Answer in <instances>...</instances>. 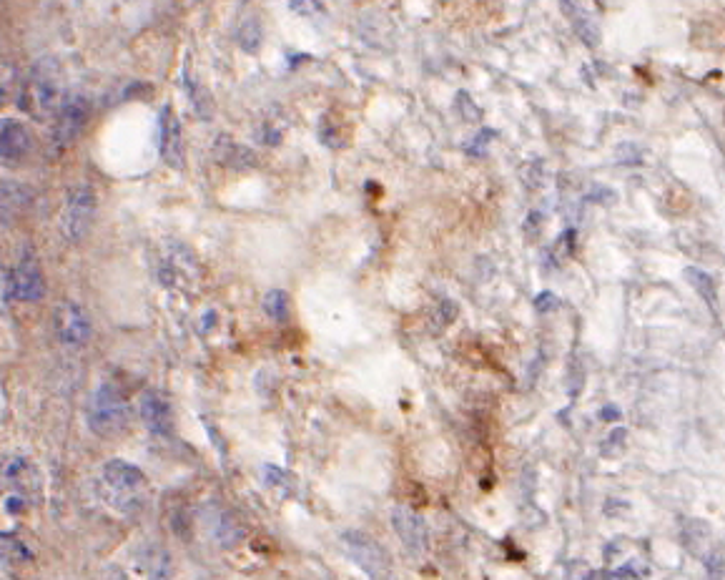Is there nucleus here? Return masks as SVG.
<instances>
[{"instance_id":"39448f33","label":"nucleus","mask_w":725,"mask_h":580,"mask_svg":"<svg viewBox=\"0 0 725 580\" xmlns=\"http://www.w3.org/2000/svg\"><path fill=\"white\" fill-rule=\"evenodd\" d=\"M23 106L33 116H48V113L58 111V106H61V81H58L56 68H46L43 63L33 68L31 81L26 83V91H23Z\"/></svg>"},{"instance_id":"9b49d317","label":"nucleus","mask_w":725,"mask_h":580,"mask_svg":"<svg viewBox=\"0 0 725 580\" xmlns=\"http://www.w3.org/2000/svg\"><path fill=\"white\" fill-rule=\"evenodd\" d=\"M88 119V103L83 101L81 96H73L58 108V124H56V134H53V144L63 146L68 144L71 139H76L78 131L83 129Z\"/></svg>"},{"instance_id":"412c9836","label":"nucleus","mask_w":725,"mask_h":580,"mask_svg":"<svg viewBox=\"0 0 725 580\" xmlns=\"http://www.w3.org/2000/svg\"><path fill=\"white\" fill-rule=\"evenodd\" d=\"M317 136L327 149H339L342 146V136H339V124L332 119V116H322L317 126Z\"/></svg>"},{"instance_id":"f8f14e48","label":"nucleus","mask_w":725,"mask_h":580,"mask_svg":"<svg viewBox=\"0 0 725 580\" xmlns=\"http://www.w3.org/2000/svg\"><path fill=\"white\" fill-rule=\"evenodd\" d=\"M141 420L159 437H171L174 432V415H171L169 402L156 392H146L141 397Z\"/></svg>"},{"instance_id":"4be33fe9","label":"nucleus","mask_w":725,"mask_h":580,"mask_svg":"<svg viewBox=\"0 0 725 580\" xmlns=\"http://www.w3.org/2000/svg\"><path fill=\"white\" fill-rule=\"evenodd\" d=\"M457 314H460V304L452 302V299H442V302L437 304V309H434V317H432L434 327H440V329L450 327V324L457 319Z\"/></svg>"},{"instance_id":"f03ea898","label":"nucleus","mask_w":725,"mask_h":580,"mask_svg":"<svg viewBox=\"0 0 725 580\" xmlns=\"http://www.w3.org/2000/svg\"><path fill=\"white\" fill-rule=\"evenodd\" d=\"M128 422V405L113 385L96 387L88 402V425L96 435L116 437Z\"/></svg>"},{"instance_id":"2eb2a0df","label":"nucleus","mask_w":725,"mask_h":580,"mask_svg":"<svg viewBox=\"0 0 725 580\" xmlns=\"http://www.w3.org/2000/svg\"><path fill=\"white\" fill-rule=\"evenodd\" d=\"M219 144L226 146V149H219V146H216V156H219L226 166H231V169H249V166L256 164L254 154H251L246 146L234 144V141H229L226 136H221Z\"/></svg>"},{"instance_id":"1a4fd4ad","label":"nucleus","mask_w":725,"mask_h":580,"mask_svg":"<svg viewBox=\"0 0 725 580\" xmlns=\"http://www.w3.org/2000/svg\"><path fill=\"white\" fill-rule=\"evenodd\" d=\"M13 297L21 299V302H38L46 294V279H43L41 264H38L36 257L26 254L21 262L13 269Z\"/></svg>"},{"instance_id":"a211bd4d","label":"nucleus","mask_w":725,"mask_h":580,"mask_svg":"<svg viewBox=\"0 0 725 580\" xmlns=\"http://www.w3.org/2000/svg\"><path fill=\"white\" fill-rule=\"evenodd\" d=\"M264 309L271 319L276 322H284L289 317V297H286L284 289H271L264 297Z\"/></svg>"},{"instance_id":"5701e85b","label":"nucleus","mask_w":725,"mask_h":580,"mask_svg":"<svg viewBox=\"0 0 725 580\" xmlns=\"http://www.w3.org/2000/svg\"><path fill=\"white\" fill-rule=\"evenodd\" d=\"M492 139H497V131H492V129H482L480 134L475 136V139L467 141V144H465V151H467V154H470V156H485L487 144H490Z\"/></svg>"},{"instance_id":"dca6fc26","label":"nucleus","mask_w":725,"mask_h":580,"mask_svg":"<svg viewBox=\"0 0 725 580\" xmlns=\"http://www.w3.org/2000/svg\"><path fill=\"white\" fill-rule=\"evenodd\" d=\"M685 279H688L690 287H693L710 307L713 309L718 307V284H715V279L710 277L708 272H703V269L698 267H685Z\"/></svg>"},{"instance_id":"6e6552de","label":"nucleus","mask_w":725,"mask_h":580,"mask_svg":"<svg viewBox=\"0 0 725 580\" xmlns=\"http://www.w3.org/2000/svg\"><path fill=\"white\" fill-rule=\"evenodd\" d=\"M56 332L66 347H83L91 339V319L78 302H61L56 307Z\"/></svg>"},{"instance_id":"a878e982","label":"nucleus","mask_w":725,"mask_h":580,"mask_svg":"<svg viewBox=\"0 0 725 580\" xmlns=\"http://www.w3.org/2000/svg\"><path fill=\"white\" fill-rule=\"evenodd\" d=\"M600 417H603V420H618L620 410L615 405H608L603 412H600Z\"/></svg>"},{"instance_id":"f257e3e1","label":"nucleus","mask_w":725,"mask_h":580,"mask_svg":"<svg viewBox=\"0 0 725 580\" xmlns=\"http://www.w3.org/2000/svg\"><path fill=\"white\" fill-rule=\"evenodd\" d=\"M101 485L113 508L133 510L146 495V475L126 460H111L103 465Z\"/></svg>"},{"instance_id":"7ed1b4c3","label":"nucleus","mask_w":725,"mask_h":580,"mask_svg":"<svg viewBox=\"0 0 725 580\" xmlns=\"http://www.w3.org/2000/svg\"><path fill=\"white\" fill-rule=\"evenodd\" d=\"M342 545L349 558H352V563L369 580H389V575H392V560H389L387 550L372 535L362 533V530H347V533H342Z\"/></svg>"},{"instance_id":"f3484780","label":"nucleus","mask_w":725,"mask_h":580,"mask_svg":"<svg viewBox=\"0 0 725 580\" xmlns=\"http://www.w3.org/2000/svg\"><path fill=\"white\" fill-rule=\"evenodd\" d=\"M0 186V224H6L16 216V209H21V186Z\"/></svg>"},{"instance_id":"0eeeda50","label":"nucleus","mask_w":725,"mask_h":580,"mask_svg":"<svg viewBox=\"0 0 725 580\" xmlns=\"http://www.w3.org/2000/svg\"><path fill=\"white\" fill-rule=\"evenodd\" d=\"M392 528L414 558H419V555L429 550V525L424 515L417 513V510L407 508V505H397L392 510Z\"/></svg>"},{"instance_id":"b1692460","label":"nucleus","mask_w":725,"mask_h":580,"mask_svg":"<svg viewBox=\"0 0 725 580\" xmlns=\"http://www.w3.org/2000/svg\"><path fill=\"white\" fill-rule=\"evenodd\" d=\"M560 297H557L555 292H540L535 297V309L537 312L547 314V312H555V309H560Z\"/></svg>"},{"instance_id":"393cba45","label":"nucleus","mask_w":725,"mask_h":580,"mask_svg":"<svg viewBox=\"0 0 725 580\" xmlns=\"http://www.w3.org/2000/svg\"><path fill=\"white\" fill-rule=\"evenodd\" d=\"M618 161L620 164H640L643 156H640V149L635 144H623L618 146Z\"/></svg>"},{"instance_id":"aec40b11","label":"nucleus","mask_w":725,"mask_h":580,"mask_svg":"<svg viewBox=\"0 0 725 580\" xmlns=\"http://www.w3.org/2000/svg\"><path fill=\"white\" fill-rule=\"evenodd\" d=\"M455 106H457V113H460V119H465L467 124H480L482 121V108L477 106L475 98H472L467 91L457 93Z\"/></svg>"},{"instance_id":"ddd939ff","label":"nucleus","mask_w":725,"mask_h":580,"mask_svg":"<svg viewBox=\"0 0 725 580\" xmlns=\"http://www.w3.org/2000/svg\"><path fill=\"white\" fill-rule=\"evenodd\" d=\"M560 8H562V13H565V16L572 18V26H575L577 38H580V41H583L588 48H598L600 38H603V36H600L598 23H595L593 18H590L588 13L583 11V8L575 6V3H560Z\"/></svg>"},{"instance_id":"6ab92c4d","label":"nucleus","mask_w":725,"mask_h":580,"mask_svg":"<svg viewBox=\"0 0 725 580\" xmlns=\"http://www.w3.org/2000/svg\"><path fill=\"white\" fill-rule=\"evenodd\" d=\"M239 43L246 53H256L261 46V23L254 16L246 18L239 28Z\"/></svg>"},{"instance_id":"9d476101","label":"nucleus","mask_w":725,"mask_h":580,"mask_svg":"<svg viewBox=\"0 0 725 580\" xmlns=\"http://www.w3.org/2000/svg\"><path fill=\"white\" fill-rule=\"evenodd\" d=\"M161 129V156L171 169H184V136H181V121L174 108L164 106L159 116Z\"/></svg>"},{"instance_id":"4468645a","label":"nucleus","mask_w":725,"mask_h":580,"mask_svg":"<svg viewBox=\"0 0 725 580\" xmlns=\"http://www.w3.org/2000/svg\"><path fill=\"white\" fill-rule=\"evenodd\" d=\"M138 565L149 580H166L171 575V558L164 548H149L141 553Z\"/></svg>"},{"instance_id":"423d86ee","label":"nucleus","mask_w":725,"mask_h":580,"mask_svg":"<svg viewBox=\"0 0 725 580\" xmlns=\"http://www.w3.org/2000/svg\"><path fill=\"white\" fill-rule=\"evenodd\" d=\"M36 154L31 129L18 119H0V166L21 169Z\"/></svg>"},{"instance_id":"20e7f679","label":"nucleus","mask_w":725,"mask_h":580,"mask_svg":"<svg viewBox=\"0 0 725 580\" xmlns=\"http://www.w3.org/2000/svg\"><path fill=\"white\" fill-rule=\"evenodd\" d=\"M96 194L88 186H76L66 199V209L61 214V234L68 242H81L96 219Z\"/></svg>"}]
</instances>
